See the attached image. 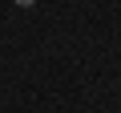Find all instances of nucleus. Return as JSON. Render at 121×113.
<instances>
[{
  "label": "nucleus",
  "mask_w": 121,
  "mask_h": 113,
  "mask_svg": "<svg viewBox=\"0 0 121 113\" xmlns=\"http://www.w3.org/2000/svg\"><path fill=\"white\" fill-rule=\"evenodd\" d=\"M16 4H20V8H32V4H36V0H16Z\"/></svg>",
  "instance_id": "1"
}]
</instances>
